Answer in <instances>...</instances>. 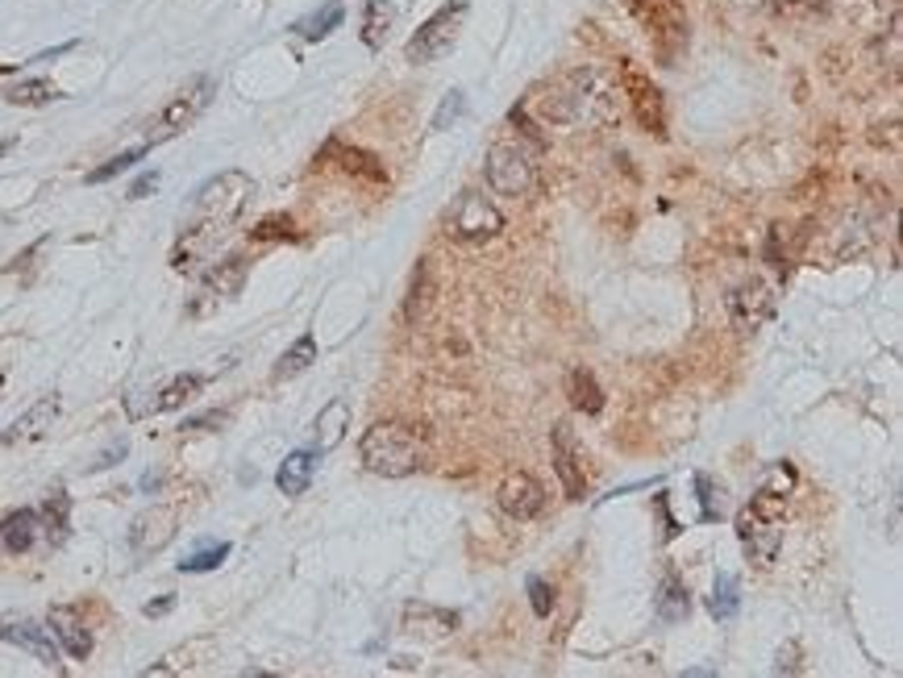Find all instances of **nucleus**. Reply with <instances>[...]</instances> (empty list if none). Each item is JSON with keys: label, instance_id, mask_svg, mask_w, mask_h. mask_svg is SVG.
Returning <instances> with one entry per match:
<instances>
[{"label": "nucleus", "instance_id": "obj_1", "mask_svg": "<svg viewBox=\"0 0 903 678\" xmlns=\"http://www.w3.org/2000/svg\"><path fill=\"white\" fill-rule=\"evenodd\" d=\"M251 196H254V179L246 171H222V175H213L208 184H200L196 196H192L188 222H184L179 242H175V250H171V267L175 271L196 267V263L234 229V222H238L242 213H246V205H251Z\"/></svg>", "mask_w": 903, "mask_h": 678}, {"label": "nucleus", "instance_id": "obj_2", "mask_svg": "<svg viewBox=\"0 0 903 678\" xmlns=\"http://www.w3.org/2000/svg\"><path fill=\"white\" fill-rule=\"evenodd\" d=\"M538 117L550 126H612L620 117L617 83L596 67H575L546 88Z\"/></svg>", "mask_w": 903, "mask_h": 678}, {"label": "nucleus", "instance_id": "obj_3", "mask_svg": "<svg viewBox=\"0 0 903 678\" xmlns=\"http://www.w3.org/2000/svg\"><path fill=\"white\" fill-rule=\"evenodd\" d=\"M359 454H363V466L371 474L404 479V474H412L425 462V445H421V438H416L409 425H400V421H375V425L363 433Z\"/></svg>", "mask_w": 903, "mask_h": 678}, {"label": "nucleus", "instance_id": "obj_4", "mask_svg": "<svg viewBox=\"0 0 903 678\" xmlns=\"http://www.w3.org/2000/svg\"><path fill=\"white\" fill-rule=\"evenodd\" d=\"M783 521H787V495L771 488H762L758 495L737 512V537H742L745 553H749L758 567H771L778 558Z\"/></svg>", "mask_w": 903, "mask_h": 678}, {"label": "nucleus", "instance_id": "obj_5", "mask_svg": "<svg viewBox=\"0 0 903 678\" xmlns=\"http://www.w3.org/2000/svg\"><path fill=\"white\" fill-rule=\"evenodd\" d=\"M634 17L650 33V50L662 67H675L687 55V13L679 0H634Z\"/></svg>", "mask_w": 903, "mask_h": 678}, {"label": "nucleus", "instance_id": "obj_6", "mask_svg": "<svg viewBox=\"0 0 903 678\" xmlns=\"http://www.w3.org/2000/svg\"><path fill=\"white\" fill-rule=\"evenodd\" d=\"M213 96H217V79L213 76H196L188 79L179 92L163 105V112L150 121V129H146V143L159 146L167 143V138H175V134H184L188 126H196L200 121V112L213 105Z\"/></svg>", "mask_w": 903, "mask_h": 678}, {"label": "nucleus", "instance_id": "obj_7", "mask_svg": "<svg viewBox=\"0 0 903 678\" xmlns=\"http://www.w3.org/2000/svg\"><path fill=\"white\" fill-rule=\"evenodd\" d=\"M462 17H467V4H462V0L442 4L438 13L425 17V21L416 26V33L409 38V47H404V59H409V63H438L442 55H450L454 42H459Z\"/></svg>", "mask_w": 903, "mask_h": 678}, {"label": "nucleus", "instance_id": "obj_8", "mask_svg": "<svg viewBox=\"0 0 903 678\" xmlns=\"http://www.w3.org/2000/svg\"><path fill=\"white\" fill-rule=\"evenodd\" d=\"M488 184L495 196H529L538 184V163L521 143H495L488 150Z\"/></svg>", "mask_w": 903, "mask_h": 678}, {"label": "nucleus", "instance_id": "obj_9", "mask_svg": "<svg viewBox=\"0 0 903 678\" xmlns=\"http://www.w3.org/2000/svg\"><path fill=\"white\" fill-rule=\"evenodd\" d=\"M445 225H450V234L459 237V242H492L504 229V213L483 191H462L454 208H450Z\"/></svg>", "mask_w": 903, "mask_h": 678}, {"label": "nucleus", "instance_id": "obj_10", "mask_svg": "<svg viewBox=\"0 0 903 678\" xmlns=\"http://www.w3.org/2000/svg\"><path fill=\"white\" fill-rule=\"evenodd\" d=\"M620 83H625V100L634 109L637 126L654 134V138H666V100H662V88L654 83L650 76H641L637 67L620 63Z\"/></svg>", "mask_w": 903, "mask_h": 678}, {"label": "nucleus", "instance_id": "obj_11", "mask_svg": "<svg viewBox=\"0 0 903 678\" xmlns=\"http://www.w3.org/2000/svg\"><path fill=\"white\" fill-rule=\"evenodd\" d=\"M246 258L242 254H234V258H225V263H217V267L205 275V284H200V292H196V301L188 304V316H205L213 313L217 304L234 301L242 292V284H246Z\"/></svg>", "mask_w": 903, "mask_h": 678}, {"label": "nucleus", "instance_id": "obj_12", "mask_svg": "<svg viewBox=\"0 0 903 678\" xmlns=\"http://www.w3.org/2000/svg\"><path fill=\"white\" fill-rule=\"evenodd\" d=\"M725 304H729V316L737 330H758L775 316V287L766 279H745L725 296Z\"/></svg>", "mask_w": 903, "mask_h": 678}, {"label": "nucleus", "instance_id": "obj_13", "mask_svg": "<svg viewBox=\"0 0 903 678\" xmlns=\"http://www.w3.org/2000/svg\"><path fill=\"white\" fill-rule=\"evenodd\" d=\"M500 508H504V517H512L517 524L538 521L541 512H546V488L524 471L508 474L504 483H500Z\"/></svg>", "mask_w": 903, "mask_h": 678}, {"label": "nucleus", "instance_id": "obj_14", "mask_svg": "<svg viewBox=\"0 0 903 678\" xmlns=\"http://www.w3.org/2000/svg\"><path fill=\"white\" fill-rule=\"evenodd\" d=\"M554 471H558L562 491H567V500H583L587 474H583V462H579V450H575L571 425H554Z\"/></svg>", "mask_w": 903, "mask_h": 678}, {"label": "nucleus", "instance_id": "obj_15", "mask_svg": "<svg viewBox=\"0 0 903 678\" xmlns=\"http://www.w3.org/2000/svg\"><path fill=\"white\" fill-rule=\"evenodd\" d=\"M171 537H175V512L171 508H150V512H143V517L134 521V529H129V550L138 553V558H146V553H159Z\"/></svg>", "mask_w": 903, "mask_h": 678}, {"label": "nucleus", "instance_id": "obj_16", "mask_svg": "<svg viewBox=\"0 0 903 678\" xmlns=\"http://www.w3.org/2000/svg\"><path fill=\"white\" fill-rule=\"evenodd\" d=\"M0 641H9V646L33 654L42 666H59V649H55V637H50L47 625H33V620H13V625H0Z\"/></svg>", "mask_w": 903, "mask_h": 678}, {"label": "nucleus", "instance_id": "obj_17", "mask_svg": "<svg viewBox=\"0 0 903 678\" xmlns=\"http://www.w3.org/2000/svg\"><path fill=\"white\" fill-rule=\"evenodd\" d=\"M47 629H50V637L76 658V662H88V658H92V632L84 629V620L71 612V608H50Z\"/></svg>", "mask_w": 903, "mask_h": 678}, {"label": "nucleus", "instance_id": "obj_18", "mask_svg": "<svg viewBox=\"0 0 903 678\" xmlns=\"http://www.w3.org/2000/svg\"><path fill=\"white\" fill-rule=\"evenodd\" d=\"M321 158H337V167L346 175H354V179H363V184H387V171H383V163L371 150H359V146H346L333 138L325 150H321Z\"/></svg>", "mask_w": 903, "mask_h": 678}, {"label": "nucleus", "instance_id": "obj_19", "mask_svg": "<svg viewBox=\"0 0 903 678\" xmlns=\"http://www.w3.org/2000/svg\"><path fill=\"white\" fill-rule=\"evenodd\" d=\"M55 416H59V395L38 400L26 416H17L13 425L0 433V445H17V442H33V438H47V429L55 425Z\"/></svg>", "mask_w": 903, "mask_h": 678}, {"label": "nucleus", "instance_id": "obj_20", "mask_svg": "<svg viewBox=\"0 0 903 678\" xmlns=\"http://www.w3.org/2000/svg\"><path fill=\"white\" fill-rule=\"evenodd\" d=\"M317 450H292V454L279 462V471H275V488L284 491V495H292V500H301L304 491H308V483H313V474H317Z\"/></svg>", "mask_w": 903, "mask_h": 678}, {"label": "nucleus", "instance_id": "obj_21", "mask_svg": "<svg viewBox=\"0 0 903 678\" xmlns=\"http://www.w3.org/2000/svg\"><path fill=\"white\" fill-rule=\"evenodd\" d=\"M454 629H459V612L429 608V603H409V608H404V632H412V637L438 641V637H450Z\"/></svg>", "mask_w": 903, "mask_h": 678}, {"label": "nucleus", "instance_id": "obj_22", "mask_svg": "<svg viewBox=\"0 0 903 678\" xmlns=\"http://www.w3.org/2000/svg\"><path fill=\"white\" fill-rule=\"evenodd\" d=\"M38 533H42V521H38L33 508H17V512H9V517L0 521V546L9 553H30Z\"/></svg>", "mask_w": 903, "mask_h": 678}, {"label": "nucleus", "instance_id": "obj_23", "mask_svg": "<svg viewBox=\"0 0 903 678\" xmlns=\"http://www.w3.org/2000/svg\"><path fill=\"white\" fill-rule=\"evenodd\" d=\"M654 616L662 625H683L691 616V596H687V583H683L675 570L662 574V587H658V600H654Z\"/></svg>", "mask_w": 903, "mask_h": 678}, {"label": "nucleus", "instance_id": "obj_24", "mask_svg": "<svg viewBox=\"0 0 903 678\" xmlns=\"http://www.w3.org/2000/svg\"><path fill=\"white\" fill-rule=\"evenodd\" d=\"M346 429H350V404H346V400H330V404L317 412V425H313L317 454H330L333 445H342Z\"/></svg>", "mask_w": 903, "mask_h": 678}, {"label": "nucleus", "instance_id": "obj_25", "mask_svg": "<svg viewBox=\"0 0 903 678\" xmlns=\"http://www.w3.org/2000/svg\"><path fill=\"white\" fill-rule=\"evenodd\" d=\"M396 26V4L392 0H363V47L383 50Z\"/></svg>", "mask_w": 903, "mask_h": 678}, {"label": "nucleus", "instance_id": "obj_26", "mask_svg": "<svg viewBox=\"0 0 903 678\" xmlns=\"http://www.w3.org/2000/svg\"><path fill=\"white\" fill-rule=\"evenodd\" d=\"M313 363H317V337H313V333H301V337H296V342L284 350V358L275 363L271 379H275V383H284V379H296L301 371H308Z\"/></svg>", "mask_w": 903, "mask_h": 678}, {"label": "nucleus", "instance_id": "obj_27", "mask_svg": "<svg viewBox=\"0 0 903 678\" xmlns=\"http://www.w3.org/2000/svg\"><path fill=\"white\" fill-rule=\"evenodd\" d=\"M567 395H571L575 409L587 412V416H600L603 412V387L596 383V375L587 366H575L571 375H567Z\"/></svg>", "mask_w": 903, "mask_h": 678}, {"label": "nucleus", "instance_id": "obj_28", "mask_svg": "<svg viewBox=\"0 0 903 678\" xmlns=\"http://www.w3.org/2000/svg\"><path fill=\"white\" fill-rule=\"evenodd\" d=\"M38 521H42V529H47L50 546H63L67 541V529H71V500H67L63 488H55L47 495V504L38 508Z\"/></svg>", "mask_w": 903, "mask_h": 678}, {"label": "nucleus", "instance_id": "obj_29", "mask_svg": "<svg viewBox=\"0 0 903 678\" xmlns=\"http://www.w3.org/2000/svg\"><path fill=\"white\" fill-rule=\"evenodd\" d=\"M708 612H713L720 625L737 620V612H742V583H737V574H729V570L716 574L713 596H708Z\"/></svg>", "mask_w": 903, "mask_h": 678}, {"label": "nucleus", "instance_id": "obj_30", "mask_svg": "<svg viewBox=\"0 0 903 678\" xmlns=\"http://www.w3.org/2000/svg\"><path fill=\"white\" fill-rule=\"evenodd\" d=\"M200 387H205V375H196V371H184V375H175L167 387L159 392V400H150V409L146 412H175L184 409L192 395H200Z\"/></svg>", "mask_w": 903, "mask_h": 678}, {"label": "nucleus", "instance_id": "obj_31", "mask_svg": "<svg viewBox=\"0 0 903 678\" xmlns=\"http://www.w3.org/2000/svg\"><path fill=\"white\" fill-rule=\"evenodd\" d=\"M342 17H346V9H342V0H330V4H321L313 17H304V21H296L292 30H296V38H304V42H325L337 26H342Z\"/></svg>", "mask_w": 903, "mask_h": 678}, {"label": "nucleus", "instance_id": "obj_32", "mask_svg": "<svg viewBox=\"0 0 903 678\" xmlns=\"http://www.w3.org/2000/svg\"><path fill=\"white\" fill-rule=\"evenodd\" d=\"M4 100L9 105H21V109H42V105H55L59 100V88L50 79H21L13 88H4Z\"/></svg>", "mask_w": 903, "mask_h": 678}, {"label": "nucleus", "instance_id": "obj_33", "mask_svg": "<svg viewBox=\"0 0 903 678\" xmlns=\"http://www.w3.org/2000/svg\"><path fill=\"white\" fill-rule=\"evenodd\" d=\"M696 500H699V521L704 524H716L725 517V488L716 483L713 474H696Z\"/></svg>", "mask_w": 903, "mask_h": 678}, {"label": "nucleus", "instance_id": "obj_34", "mask_svg": "<svg viewBox=\"0 0 903 678\" xmlns=\"http://www.w3.org/2000/svg\"><path fill=\"white\" fill-rule=\"evenodd\" d=\"M150 155V143H143V146H134V150H121V155H112L109 163H100V167H92L88 171V184H109V179H117L121 171H129L134 163H143V158Z\"/></svg>", "mask_w": 903, "mask_h": 678}, {"label": "nucleus", "instance_id": "obj_35", "mask_svg": "<svg viewBox=\"0 0 903 678\" xmlns=\"http://www.w3.org/2000/svg\"><path fill=\"white\" fill-rule=\"evenodd\" d=\"M229 558V541H217V546H208V550H196L192 558H184L179 562V570L184 574H208V570H217Z\"/></svg>", "mask_w": 903, "mask_h": 678}, {"label": "nucleus", "instance_id": "obj_36", "mask_svg": "<svg viewBox=\"0 0 903 678\" xmlns=\"http://www.w3.org/2000/svg\"><path fill=\"white\" fill-rule=\"evenodd\" d=\"M524 591H529V608H533V616L546 620V616L554 612V587L546 583L541 574H529V579H524Z\"/></svg>", "mask_w": 903, "mask_h": 678}, {"label": "nucleus", "instance_id": "obj_37", "mask_svg": "<svg viewBox=\"0 0 903 678\" xmlns=\"http://www.w3.org/2000/svg\"><path fill=\"white\" fill-rule=\"evenodd\" d=\"M254 242H275V237H287V242H296V225L287 222V217H267V222H258L251 229Z\"/></svg>", "mask_w": 903, "mask_h": 678}, {"label": "nucleus", "instance_id": "obj_38", "mask_svg": "<svg viewBox=\"0 0 903 678\" xmlns=\"http://www.w3.org/2000/svg\"><path fill=\"white\" fill-rule=\"evenodd\" d=\"M425 301H429V267H425V263H421V267H416V275H412L409 308H404V313H409V321H412V316L425 313Z\"/></svg>", "mask_w": 903, "mask_h": 678}, {"label": "nucleus", "instance_id": "obj_39", "mask_svg": "<svg viewBox=\"0 0 903 678\" xmlns=\"http://www.w3.org/2000/svg\"><path fill=\"white\" fill-rule=\"evenodd\" d=\"M462 109H467V96H462L459 88H454V92H450V96H445V100H442V109L433 112V126H429V129L454 126V121H459V117H462Z\"/></svg>", "mask_w": 903, "mask_h": 678}, {"label": "nucleus", "instance_id": "obj_40", "mask_svg": "<svg viewBox=\"0 0 903 678\" xmlns=\"http://www.w3.org/2000/svg\"><path fill=\"white\" fill-rule=\"evenodd\" d=\"M775 13H828V0H758Z\"/></svg>", "mask_w": 903, "mask_h": 678}, {"label": "nucleus", "instance_id": "obj_41", "mask_svg": "<svg viewBox=\"0 0 903 678\" xmlns=\"http://www.w3.org/2000/svg\"><path fill=\"white\" fill-rule=\"evenodd\" d=\"M508 121H512V126L521 129V138L529 146H533V150H541V146H546V138H541V129L533 126V121H529V109H524V105H517V109L508 112Z\"/></svg>", "mask_w": 903, "mask_h": 678}, {"label": "nucleus", "instance_id": "obj_42", "mask_svg": "<svg viewBox=\"0 0 903 678\" xmlns=\"http://www.w3.org/2000/svg\"><path fill=\"white\" fill-rule=\"evenodd\" d=\"M654 512H658V524H662V541H675V537L683 533V524L675 521V512H670V500H666V495H654Z\"/></svg>", "mask_w": 903, "mask_h": 678}, {"label": "nucleus", "instance_id": "obj_43", "mask_svg": "<svg viewBox=\"0 0 903 678\" xmlns=\"http://www.w3.org/2000/svg\"><path fill=\"white\" fill-rule=\"evenodd\" d=\"M217 425H225V412H205V416L184 421V433H205V429H217Z\"/></svg>", "mask_w": 903, "mask_h": 678}, {"label": "nucleus", "instance_id": "obj_44", "mask_svg": "<svg viewBox=\"0 0 903 678\" xmlns=\"http://www.w3.org/2000/svg\"><path fill=\"white\" fill-rule=\"evenodd\" d=\"M155 188H159V171L138 175V179H134V188H129V200H146V196H150Z\"/></svg>", "mask_w": 903, "mask_h": 678}, {"label": "nucleus", "instance_id": "obj_45", "mask_svg": "<svg viewBox=\"0 0 903 678\" xmlns=\"http://www.w3.org/2000/svg\"><path fill=\"white\" fill-rule=\"evenodd\" d=\"M42 246H47V237H42V242H33L30 250H21V254H17V258H13V267H4V271H9V275H17V271H26V267H30V263H33V258H38V254H42Z\"/></svg>", "mask_w": 903, "mask_h": 678}, {"label": "nucleus", "instance_id": "obj_46", "mask_svg": "<svg viewBox=\"0 0 903 678\" xmlns=\"http://www.w3.org/2000/svg\"><path fill=\"white\" fill-rule=\"evenodd\" d=\"M171 608H175V596H159V600L146 603V616H150V620H159V616H167Z\"/></svg>", "mask_w": 903, "mask_h": 678}, {"label": "nucleus", "instance_id": "obj_47", "mask_svg": "<svg viewBox=\"0 0 903 678\" xmlns=\"http://www.w3.org/2000/svg\"><path fill=\"white\" fill-rule=\"evenodd\" d=\"M795 654H799V649H795V646H787V662H783V658H778V666H775L778 675H783V670H787V675H795V670H799V666H795Z\"/></svg>", "mask_w": 903, "mask_h": 678}, {"label": "nucleus", "instance_id": "obj_48", "mask_svg": "<svg viewBox=\"0 0 903 678\" xmlns=\"http://www.w3.org/2000/svg\"><path fill=\"white\" fill-rule=\"evenodd\" d=\"M117 458H126V442H117V445H112L109 454L100 458V462H96V466H112V462H117Z\"/></svg>", "mask_w": 903, "mask_h": 678}, {"label": "nucleus", "instance_id": "obj_49", "mask_svg": "<svg viewBox=\"0 0 903 678\" xmlns=\"http://www.w3.org/2000/svg\"><path fill=\"white\" fill-rule=\"evenodd\" d=\"M159 483H163V474H146V479H143V491H155V488H159Z\"/></svg>", "mask_w": 903, "mask_h": 678}, {"label": "nucleus", "instance_id": "obj_50", "mask_svg": "<svg viewBox=\"0 0 903 678\" xmlns=\"http://www.w3.org/2000/svg\"><path fill=\"white\" fill-rule=\"evenodd\" d=\"M13 146H17V143H13V138H4V143H0V158H4V155H9V150H13Z\"/></svg>", "mask_w": 903, "mask_h": 678}, {"label": "nucleus", "instance_id": "obj_51", "mask_svg": "<svg viewBox=\"0 0 903 678\" xmlns=\"http://www.w3.org/2000/svg\"><path fill=\"white\" fill-rule=\"evenodd\" d=\"M0 387H4V375H0Z\"/></svg>", "mask_w": 903, "mask_h": 678}]
</instances>
